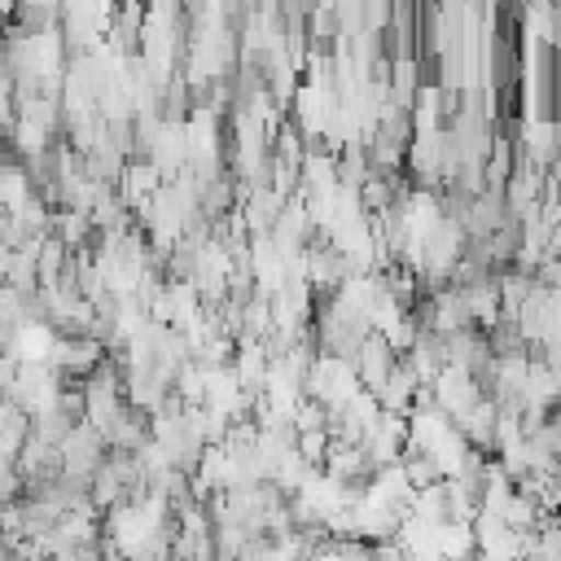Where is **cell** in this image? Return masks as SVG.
<instances>
[{
  "label": "cell",
  "mask_w": 561,
  "mask_h": 561,
  "mask_svg": "<svg viewBox=\"0 0 561 561\" xmlns=\"http://www.w3.org/2000/svg\"><path fill=\"white\" fill-rule=\"evenodd\" d=\"M61 451H66V473L70 478H96V465H101V438L92 434V430H70V438L61 443Z\"/></svg>",
  "instance_id": "6da1fadb"
},
{
  "label": "cell",
  "mask_w": 561,
  "mask_h": 561,
  "mask_svg": "<svg viewBox=\"0 0 561 561\" xmlns=\"http://www.w3.org/2000/svg\"><path fill=\"white\" fill-rule=\"evenodd\" d=\"M18 491H22V473L13 469V460H0V508L13 504Z\"/></svg>",
  "instance_id": "7a4b0ae2"
}]
</instances>
